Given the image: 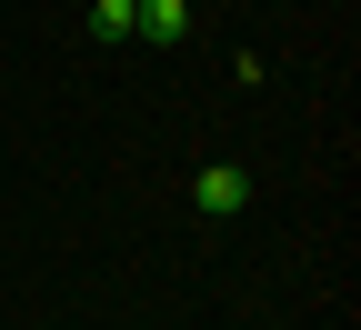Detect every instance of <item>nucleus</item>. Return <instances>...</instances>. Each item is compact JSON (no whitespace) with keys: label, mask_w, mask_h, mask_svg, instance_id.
I'll return each instance as SVG.
<instances>
[{"label":"nucleus","mask_w":361,"mask_h":330,"mask_svg":"<svg viewBox=\"0 0 361 330\" xmlns=\"http://www.w3.org/2000/svg\"><path fill=\"white\" fill-rule=\"evenodd\" d=\"M191 210H201V220H241V210H251V170H241V160H201V170H191Z\"/></svg>","instance_id":"obj_1"},{"label":"nucleus","mask_w":361,"mask_h":330,"mask_svg":"<svg viewBox=\"0 0 361 330\" xmlns=\"http://www.w3.org/2000/svg\"><path fill=\"white\" fill-rule=\"evenodd\" d=\"M130 40L141 51H180L191 40V0H130Z\"/></svg>","instance_id":"obj_2"},{"label":"nucleus","mask_w":361,"mask_h":330,"mask_svg":"<svg viewBox=\"0 0 361 330\" xmlns=\"http://www.w3.org/2000/svg\"><path fill=\"white\" fill-rule=\"evenodd\" d=\"M90 40L121 51V40H130V0H90Z\"/></svg>","instance_id":"obj_3"}]
</instances>
